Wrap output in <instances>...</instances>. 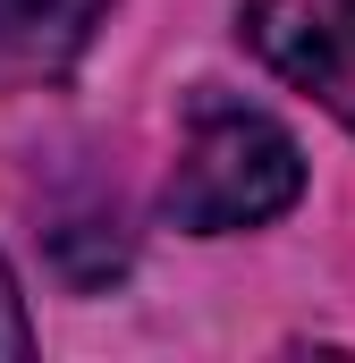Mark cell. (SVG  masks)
I'll use <instances>...</instances> for the list:
<instances>
[{"label":"cell","mask_w":355,"mask_h":363,"mask_svg":"<svg viewBox=\"0 0 355 363\" xmlns=\"http://www.w3.org/2000/svg\"><path fill=\"white\" fill-rule=\"evenodd\" d=\"M305 194V152L296 135L246 110L229 93H195L186 110V135H178L170 186H161V211H170L186 237H229V228H263L288 203Z\"/></svg>","instance_id":"1"},{"label":"cell","mask_w":355,"mask_h":363,"mask_svg":"<svg viewBox=\"0 0 355 363\" xmlns=\"http://www.w3.org/2000/svg\"><path fill=\"white\" fill-rule=\"evenodd\" d=\"M246 43L355 135V0H246Z\"/></svg>","instance_id":"2"},{"label":"cell","mask_w":355,"mask_h":363,"mask_svg":"<svg viewBox=\"0 0 355 363\" xmlns=\"http://www.w3.org/2000/svg\"><path fill=\"white\" fill-rule=\"evenodd\" d=\"M110 0H0V93L60 85L93 51Z\"/></svg>","instance_id":"3"},{"label":"cell","mask_w":355,"mask_h":363,"mask_svg":"<svg viewBox=\"0 0 355 363\" xmlns=\"http://www.w3.org/2000/svg\"><path fill=\"white\" fill-rule=\"evenodd\" d=\"M34 347V321H26V296H17V279L0 262V355H26Z\"/></svg>","instance_id":"4"}]
</instances>
